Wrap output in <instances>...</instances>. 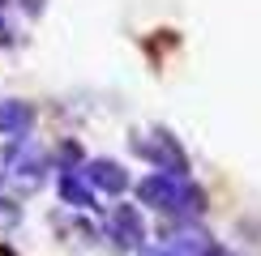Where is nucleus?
Wrapping results in <instances>:
<instances>
[{
	"mask_svg": "<svg viewBox=\"0 0 261 256\" xmlns=\"http://www.w3.org/2000/svg\"><path fill=\"white\" fill-rule=\"evenodd\" d=\"M137 201L171 222H189L193 213L205 209V192L193 179H176V175H163V171H150L137 179Z\"/></svg>",
	"mask_w": 261,
	"mask_h": 256,
	"instance_id": "f257e3e1",
	"label": "nucleus"
},
{
	"mask_svg": "<svg viewBox=\"0 0 261 256\" xmlns=\"http://www.w3.org/2000/svg\"><path fill=\"white\" fill-rule=\"evenodd\" d=\"M133 149L141 158H146L154 171H163V175H176V179H189V154L176 145V137L167 133V128H154V133H141L133 137Z\"/></svg>",
	"mask_w": 261,
	"mask_h": 256,
	"instance_id": "f03ea898",
	"label": "nucleus"
},
{
	"mask_svg": "<svg viewBox=\"0 0 261 256\" xmlns=\"http://www.w3.org/2000/svg\"><path fill=\"white\" fill-rule=\"evenodd\" d=\"M5 163H9V171H13L17 188L35 192V188L43 184V171H47V154H43V145H39V141H30V137H17V141L9 145Z\"/></svg>",
	"mask_w": 261,
	"mask_h": 256,
	"instance_id": "7ed1b4c3",
	"label": "nucleus"
},
{
	"mask_svg": "<svg viewBox=\"0 0 261 256\" xmlns=\"http://www.w3.org/2000/svg\"><path fill=\"white\" fill-rule=\"evenodd\" d=\"M107 235L116 239L120 252H146V222L137 205H112L107 213Z\"/></svg>",
	"mask_w": 261,
	"mask_h": 256,
	"instance_id": "20e7f679",
	"label": "nucleus"
},
{
	"mask_svg": "<svg viewBox=\"0 0 261 256\" xmlns=\"http://www.w3.org/2000/svg\"><path fill=\"white\" fill-rule=\"evenodd\" d=\"M77 171H82V179L94 192H112V197H120V192L128 188V171L116 163V158H86Z\"/></svg>",
	"mask_w": 261,
	"mask_h": 256,
	"instance_id": "39448f33",
	"label": "nucleus"
},
{
	"mask_svg": "<svg viewBox=\"0 0 261 256\" xmlns=\"http://www.w3.org/2000/svg\"><path fill=\"white\" fill-rule=\"evenodd\" d=\"M56 188H60V201H64V205H73V209H99V192L82 179L77 167H60Z\"/></svg>",
	"mask_w": 261,
	"mask_h": 256,
	"instance_id": "423d86ee",
	"label": "nucleus"
},
{
	"mask_svg": "<svg viewBox=\"0 0 261 256\" xmlns=\"http://www.w3.org/2000/svg\"><path fill=\"white\" fill-rule=\"evenodd\" d=\"M35 128V107L21 99H5L0 103V137H26Z\"/></svg>",
	"mask_w": 261,
	"mask_h": 256,
	"instance_id": "0eeeda50",
	"label": "nucleus"
},
{
	"mask_svg": "<svg viewBox=\"0 0 261 256\" xmlns=\"http://www.w3.org/2000/svg\"><path fill=\"white\" fill-rule=\"evenodd\" d=\"M141 256H180V252H171L167 243H159V248H146V252H141Z\"/></svg>",
	"mask_w": 261,
	"mask_h": 256,
	"instance_id": "6e6552de",
	"label": "nucleus"
},
{
	"mask_svg": "<svg viewBox=\"0 0 261 256\" xmlns=\"http://www.w3.org/2000/svg\"><path fill=\"white\" fill-rule=\"evenodd\" d=\"M214 256H231V252H227V248H219V252H214Z\"/></svg>",
	"mask_w": 261,
	"mask_h": 256,
	"instance_id": "1a4fd4ad",
	"label": "nucleus"
},
{
	"mask_svg": "<svg viewBox=\"0 0 261 256\" xmlns=\"http://www.w3.org/2000/svg\"><path fill=\"white\" fill-rule=\"evenodd\" d=\"M0 184H5V171H0Z\"/></svg>",
	"mask_w": 261,
	"mask_h": 256,
	"instance_id": "9d476101",
	"label": "nucleus"
}]
</instances>
